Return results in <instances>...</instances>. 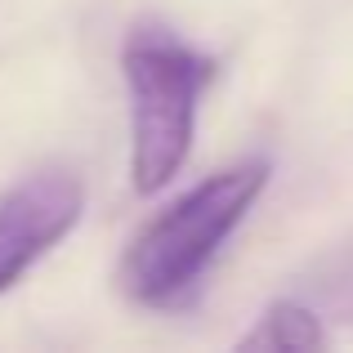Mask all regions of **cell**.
<instances>
[{"mask_svg": "<svg viewBox=\"0 0 353 353\" xmlns=\"http://www.w3.org/2000/svg\"><path fill=\"white\" fill-rule=\"evenodd\" d=\"M322 304H327V313L336 322H353V273H345L340 282H331L327 295H322Z\"/></svg>", "mask_w": 353, "mask_h": 353, "instance_id": "5b68a950", "label": "cell"}, {"mask_svg": "<svg viewBox=\"0 0 353 353\" xmlns=\"http://www.w3.org/2000/svg\"><path fill=\"white\" fill-rule=\"evenodd\" d=\"M331 331L327 318L318 309L300 300H273L264 313L255 318V327L237 340V349H264V353H282V349H327Z\"/></svg>", "mask_w": 353, "mask_h": 353, "instance_id": "277c9868", "label": "cell"}, {"mask_svg": "<svg viewBox=\"0 0 353 353\" xmlns=\"http://www.w3.org/2000/svg\"><path fill=\"white\" fill-rule=\"evenodd\" d=\"M121 77L130 99V183L139 197H157L192 152L210 59L161 27H134L121 54Z\"/></svg>", "mask_w": 353, "mask_h": 353, "instance_id": "7a4b0ae2", "label": "cell"}, {"mask_svg": "<svg viewBox=\"0 0 353 353\" xmlns=\"http://www.w3.org/2000/svg\"><path fill=\"white\" fill-rule=\"evenodd\" d=\"M264 183L268 161H259V157L224 165L201 183H192L157 219H148V228L125 246L117 268L121 291L143 309H179L206 277L219 246L255 210Z\"/></svg>", "mask_w": 353, "mask_h": 353, "instance_id": "6da1fadb", "label": "cell"}, {"mask_svg": "<svg viewBox=\"0 0 353 353\" xmlns=\"http://www.w3.org/2000/svg\"><path fill=\"white\" fill-rule=\"evenodd\" d=\"M85 215V183L72 170H36L0 192V295L23 282Z\"/></svg>", "mask_w": 353, "mask_h": 353, "instance_id": "3957f363", "label": "cell"}]
</instances>
